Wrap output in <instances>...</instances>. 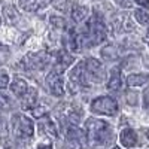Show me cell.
Returning <instances> with one entry per match:
<instances>
[{"label": "cell", "instance_id": "1", "mask_svg": "<svg viewBox=\"0 0 149 149\" xmlns=\"http://www.w3.org/2000/svg\"><path fill=\"white\" fill-rule=\"evenodd\" d=\"M85 133L86 139L90 140L91 145H107L113 139V133H112L110 125L97 118H90L85 122Z\"/></svg>", "mask_w": 149, "mask_h": 149}, {"label": "cell", "instance_id": "2", "mask_svg": "<svg viewBox=\"0 0 149 149\" xmlns=\"http://www.w3.org/2000/svg\"><path fill=\"white\" fill-rule=\"evenodd\" d=\"M119 106L116 103L115 98H112L109 95H102L97 97L91 103V112L97 115H106V116H113L118 113Z\"/></svg>", "mask_w": 149, "mask_h": 149}, {"label": "cell", "instance_id": "3", "mask_svg": "<svg viewBox=\"0 0 149 149\" xmlns=\"http://www.w3.org/2000/svg\"><path fill=\"white\" fill-rule=\"evenodd\" d=\"M12 125H14V131H15V134L18 136V137L30 139L34 134V124L26 115L17 113L14 118H12Z\"/></svg>", "mask_w": 149, "mask_h": 149}, {"label": "cell", "instance_id": "4", "mask_svg": "<svg viewBox=\"0 0 149 149\" xmlns=\"http://www.w3.org/2000/svg\"><path fill=\"white\" fill-rule=\"evenodd\" d=\"M85 69H86V73H88V78L91 82H95V84H100L106 79V69L103 66L102 61H98L97 58H86L85 60Z\"/></svg>", "mask_w": 149, "mask_h": 149}, {"label": "cell", "instance_id": "5", "mask_svg": "<svg viewBox=\"0 0 149 149\" xmlns=\"http://www.w3.org/2000/svg\"><path fill=\"white\" fill-rule=\"evenodd\" d=\"M46 86H48L49 93L55 97H61L64 94V84H63L60 73H55L51 70V73L46 76Z\"/></svg>", "mask_w": 149, "mask_h": 149}, {"label": "cell", "instance_id": "6", "mask_svg": "<svg viewBox=\"0 0 149 149\" xmlns=\"http://www.w3.org/2000/svg\"><path fill=\"white\" fill-rule=\"evenodd\" d=\"M69 79L74 84H79V85H84V86L90 85V78H88V73H86V69H85V61H79V63L69 72Z\"/></svg>", "mask_w": 149, "mask_h": 149}, {"label": "cell", "instance_id": "7", "mask_svg": "<svg viewBox=\"0 0 149 149\" xmlns=\"http://www.w3.org/2000/svg\"><path fill=\"white\" fill-rule=\"evenodd\" d=\"M24 61H26V64L29 66V69H43V67L48 64L49 57H48L45 52L29 54Z\"/></svg>", "mask_w": 149, "mask_h": 149}, {"label": "cell", "instance_id": "8", "mask_svg": "<svg viewBox=\"0 0 149 149\" xmlns=\"http://www.w3.org/2000/svg\"><path fill=\"white\" fill-rule=\"evenodd\" d=\"M39 130L43 134L49 136V137H57V136H58V130H57L55 122L49 116H46V115L39 119Z\"/></svg>", "mask_w": 149, "mask_h": 149}, {"label": "cell", "instance_id": "9", "mask_svg": "<svg viewBox=\"0 0 149 149\" xmlns=\"http://www.w3.org/2000/svg\"><path fill=\"white\" fill-rule=\"evenodd\" d=\"M119 142L122 143V146L125 148H133L137 145V134H136V131L130 127L124 128L119 134Z\"/></svg>", "mask_w": 149, "mask_h": 149}, {"label": "cell", "instance_id": "10", "mask_svg": "<svg viewBox=\"0 0 149 149\" xmlns=\"http://www.w3.org/2000/svg\"><path fill=\"white\" fill-rule=\"evenodd\" d=\"M37 102V91L34 88H29L27 93L21 97V106L24 109H33Z\"/></svg>", "mask_w": 149, "mask_h": 149}, {"label": "cell", "instance_id": "11", "mask_svg": "<svg viewBox=\"0 0 149 149\" xmlns=\"http://www.w3.org/2000/svg\"><path fill=\"white\" fill-rule=\"evenodd\" d=\"M121 84H122L121 70L118 67H115L113 70L110 72V78H109V82H107V88L110 91H118L121 88Z\"/></svg>", "mask_w": 149, "mask_h": 149}, {"label": "cell", "instance_id": "12", "mask_svg": "<svg viewBox=\"0 0 149 149\" xmlns=\"http://www.w3.org/2000/svg\"><path fill=\"white\" fill-rule=\"evenodd\" d=\"M27 90H29L27 82L24 79H21V78H15L14 81H12V84H10V91L14 93L17 97H19V98L27 93Z\"/></svg>", "mask_w": 149, "mask_h": 149}, {"label": "cell", "instance_id": "13", "mask_svg": "<svg viewBox=\"0 0 149 149\" xmlns=\"http://www.w3.org/2000/svg\"><path fill=\"white\" fill-rule=\"evenodd\" d=\"M88 17V8L82 6V5H76L72 9V18L74 22H82L84 19H86Z\"/></svg>", "mask_w": 149, "mask_h": 149}, {"label": "cell", "instance_id": "14", "mask_svg": "<svg viewBox=\"0 0 149 149\" xmlns=\"http://www.w3.org/2000/svg\"><path fill=\"white\" fill-rule=\"evenodd\" d=\"M3 17H5L8 24H17L18 19H19V14L17 12V9L10 5L3 8Z\"/></svg>", "mask_w": 149, "mask_h": 149}, {"label": "cell", "instance_id": "15", "mask_svg": "<svg viewBox=\"0 0 149 149\" xmlns=\"http://www.w3.org/2000/svg\"><path fill=\"white\" fill-rule=\"evenodd\" d=\"M149 76L148 74H143V73H133L128 76L127 79V84L128 86H140V85H145L148 82Z\"/></svg>", "mask_w": 149, "mask_h": 149}, {"label": "cell", "instance_id": "16", "mask_svg": "<svg viewBox=\"0 0 149 149\" xmlns=\"http://www.w3.org/2000/svg\"><path fill=\"white\" fill-rule=\"evenodd\" d=\"M67 139L72 140V142H74V143H79V142H82L84 139H86V133L82 131V130L78 128V127H70L69 131H67Z\"/></svg>", "mask_w": 149, "mask_h": 149}, {"label": "cell", "instance_id": "17", "mask_svg": "<svg viewBox=\"0 0 149 149\" xmlns=\"http://www.w3.org/2000/svg\"><path fill=\"white\" fill-rule=\"evenodd\" d=\"M73 63V55H70L67 51H60L58 55H57V64H60L61 67H69L70 64Z\"/></svg>", "mask_w": 149, "mask_h": 149}, {"label": "cell", "instance_id": "18", "mask_svg": "<svg viewBox=\"0 0 149 149\" xmlns=\"http://www.w3.org/2000/svg\"><path fill=\"white\" fill-rule=\"evenodd\" d=\"M100 55L104 58V60H116L118 58V51L113 45H106L104 48H102L100 51Z\"/></svg>", "mask_w": 149, "mask_h": 149}, {"label": "cell", "instance_id": "19", "mask_svg": "<svg viewBox=\"0 0 149 149\" xmlns=\"http://www.w3.org/2000/svg\"><path fill=\"white\" fill-rule=\"evenodd\" d=\"M134 18L139 24H146L149 22V9L146 8H140L134 10Z\"/></svg>", "mask_w": 149, "mask_h": 149}, {"label": "cell", "instance_id": "20", "mask_svg": "<svg viewBox=\"0 0 149 149\" xmlns=\"http://www.w3.org/2000/svg\"><path fill=\"white\" fill-rule=\"evenodd\" d=\"M125 98H127V103L131 104V106H136V104L139 103V94H137V91L128 90L125 93Z\"/></svg>", "mask_w": 149, "mask_h": 149}, {"label": "cell", "instance_id": "21", "mask_svg": "<svg viewBox=\"0 0 149 149\" xmlns=\"http://www.w3.org/2000/svg\"><path fill=\"white\" fill-rule=\"evenodd\" d=\"M9 54H10L9 48L6 45H3V43H0V64H5L6 63L8 58H9Z\"/></svg>", "mask_w": 149, "mask_h": 149}, {"label": "cell", "instance_id": "22", "mask_svg": "<svg viewBox=\"0 0 149 149\" xmlns=\"http://www.w3.org/2000/svg\"><path fill=\"white\" fill-rule=\"evenodd\" d=\"M49 21H51V24L54 27H57V29H64L66 27V21H64V18H61V17L52 15L51 18H49Z\"/></svg>", "mask_w": 149, "mask_h": 149}, {"label": "cell", "instance_id": "23", "mask_svg": "<svg viewBox=\"0 0 149 149\" xmlns=\"http://www.w3.org/2000/svg\"><path fill=\"white\" fill-rule=\"evenodd\" d=\"M51 3L58 10H66L69 6V0H51Z\"/></svg>", "mask_w": 149, "mask_h": 149}, {"label": "cell", "instance_id": "24", "mask_svg": "<svg viewBox=\"0 0 149 149\" xmlns=\"http://www.w3.org/2000/svg\"><path fill=\"white\" fill-rule=\"evenodd\" d=\"M8 85H9V76H8V73L0 72V90L6 88Z\"/></svg>", "mask_w": 149, "mask_h": 149}, {"label": "cell", "instance_id": "25", "mask_svg": "<svg viewBox=\"0 0 149 149\" xmlns=\"http://www.w3.org/2000/svg\"><path fill=\"white\" fill-rule=\"evenodd\" d=\"M9 106H10L9 98L3 94H0V109H9Z\"/></svg>", "mask_w": 149, "mask_h": 149}, {"label": "cell", "instance_id": "26", "mask_svg": "<svg viewBox=\"0 0 149 149\" xmlns=\"http://www.w3.org/2000/svg\"><path fill=\"white\" fill-rule=\"evenodd\" d=\"M121 8H131V0H115Z\"/></svg>", "mask_w": 149, "mask_h": 149}, {"label": "cell", "instance_id": "27", "mask_svg": "<svg viewBox=\"0 0 149 149\" xmlns=\"http://www.w3.org/2000/svg\"><path fill=\"white\" fill-rule=\"evenodd\" d=\"M143 97H145V107L149 110V86L145 90V93H143Z\"/></svg>", "mask_w": 149, "mask_h": 149}, {"label": "cell", "instance_id": "28", "mask_svg": "<svg viewBox=\"0 0 149 149\" xmlns=\"http://www.w3.org/2000/svg\"><path fill=\"white\" fill-rule=\"evenodd\" d=\"M137 5H140V6H145V8H148L149 9V0H134Z\"/></svg>", "mask_w": 149, "mask_h": 149}, {"label": "cell", "instance_id": "29", "mask_svg": "<svg viewBox=\"0 0 149 149\" xmlns=\"http://www.w3.org/2000/svg\"><path fill=\"white\" fill-rule=\"evenodd\" d=\"M36 149H52V145L51 143H40Z\"/></svg>", "mask_w": 149, "mask_h": 149}, {"label": "cell", "instance_id": "30", "mask_svg": "<svg viewBox=\"0 0 149 149\" xmlns=\"http://www.w3.org/2000/svg\"><path fill=\"white\" fill-rule=\"evenodd\" d=\"M143 63H145V66L149 69V57H145V60H143Z\"/></svg>", "mask_w": 149, "mask_h": 149}, {"label": "cell", "instance_id": "31", "mask_svg": "<svg viewBox=\"0 0 149 149\" xmlns=\"http://www.w3.org/2000/svg\"><path fill=\"white\" fill-rule=\"evenodd\" d=\"M112 149H121V148L119 146H115V148H112Z\"/></svg>", "mask_w": 149, "mask_h": 149}, {"label": "cell", "instance_id": "32", "mask_svg": "<svg viewBox=\"0 0 149 149\" xmlns=\"http://www.w3.org/2000/svg\"><path fill=\"white\" fill-rule=\"evenodd\" d=\"M146 134H148V136H149V130H146Z\"/></svg>", "mask_w": 149, "mask_h": 149}, {"label": "cell", "instance_id": "33", "mask_svg": "<svg viewBox=\"0 0 149 149\" xmlns=\"http://www.w3.org/2000/svg\"><path fill=\"white\" fill-rule=\"evenodd\" d=\"M0 24H2V21H0Z\"/></svg>", "mask_w": 149, "mask_h": 149}]
</instances>
